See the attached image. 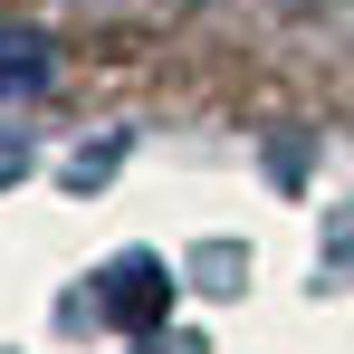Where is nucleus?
<instances>
[{
	"instance_id": "obj_1",
	"label": "nucleus",
	"mask_w": 354,
	"mask_h": 354,
	"mask_svg": "<svg viewBox=\"0 0 354 354\" xmlns=\"http://www.w3.org/2000/svg\"><path fill=\"white\" fill-rule=\"evenodd\" d=\"M163 268H153V259H115V268H106V288H96V306H106V316H153V306H163Z\"/></svg>"
},
{
	"instance_id": "obj_2",
	"label": "nucleus",
	"mask_w": 354,
	"mask_h": 354,
	"mask_svg": "<svg viewBox=\"0 0 354 354\" xmlns=\"http://www.w3.org/2000/svg\"><path fill=\"white\" fill-rule=\"evenodd\" d=\"M48 86V39L39 29H0V96H39Z\"/></svg>"
}]
</instances>
